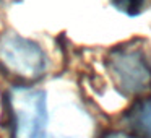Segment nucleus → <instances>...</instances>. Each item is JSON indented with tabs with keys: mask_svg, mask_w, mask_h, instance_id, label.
Instances as JSON below:
<instances>
[{
	"mask_svg": "<svg viewBox=\"0 0 151 138\" xmlns=\"http://www.w3.org/2000/svg\"><path fill=\"white\" fill-rule=\"evenodd\" d=\"M127 124L140 138H151V101H141L128 112Z\"/></svg>",
	"mask_w": 151,
	"mask_h": 138,
	"instance_id": "20e7f679",
	"label": "nucleus"
},
{
	"mask_svg": "<svg viewBox=\"0 0 151 138\" xmlns=\"http://www.w3.org/2000/svg\"><path fill=\"white\" fill-rule=\"evenodd\" d=\"M13 122V138H46V94L18 86L8 94Z\"/></svg>",
	"mask_w": 151,
	"mask_h": 138,
	"instance_id": "7ed1b4c3",
	"label": "nucleus"
},
{
	"mask_svg": "<svg viewBox=\"0 0 151 138\" xmlns=\"http://www.w3.org/2000/svg\"><path fill=\"white\" fill-rule=\"evenodd\" d=\"M109 2L119 12L128 15V17H137L151 7V0H109Z\"/></svg>",
	"mask_w": 151,
	"mask_h": 138,
	"instance_id": "39448f33",
	"label": "nucleus"
},
{
	"mask_svg": "<svg viewBox=\"0 0 151 138\" xmlns=\"http://www.w3.org/2000/svg\"><path fill=\"white\" fill-rule=\"evenodd\" d=\"M47 59L39 44L17 33L0 34V68L20 83H34L44 75Z\"/></svg>",
	"mask_w": 151,
	"mask_h": 138,
	"instance_id": "f03ea898",
	"label": "nucleus"
},
{
	"mask_svg": "<svg viewBox=\"0 0 151 138\" xmlns=\"http://www.w3.org/2000/svg\"><path fill=\"white\" fill-rule=\"evenodd\" d=\"M106 67L114 86L125 98L138 99L151 91V62L145 47L135 41L112 47Z\"/></svg>",
	"mask_w": 151,
	"mask_h": 138,
	"instance_id": "f257e3e1",
	"label": "nucleus"
}]
</instances>
